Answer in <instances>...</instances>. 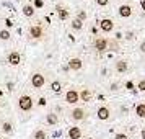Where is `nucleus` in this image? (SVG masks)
<instances>
[{
  "instance_id": "obj_1",
  "label": "nucleus",
  "mask_w": 145,
  "mask_h": 139,
  "mask_svg": "<svg viewBox=\"0 0 145 139\" xmlns=\"http://www.w3.org/2000/svg\"><path fill=\"white\" fill-rule=\"evenodd\" d=\"M16 105H18V110L23 113H29L31 110L34 108V100L31 95H28V93H21L18 100H16Z\"/></svg>"
},
{
  "instance_id": "obj_2",
  "label": "nucleus",
  "mask_w": 145,
  "mask_h": 139,
  "mask_svg": "<svg viewBox=\"0 0 145 139\" xmlns=\"http://www.w3.org/2000/svg\"><path fill=\"white\" fill-rule=\"evenodd\" d=\"M29 84L36 90L42 88V87L46 85V74L42 72V70H33L31 75H29Z\"/></svg>"
},
{
  "instance_id": "obj_3",
  "label": "nucleus",
  "mask_w": 145,
  "mask_h": 139,
  "mask_svg": "<svg viewBox=\"0 0 145 139\" xmlns=\"http://www.w3.org/2000/svg\"><path fill=\"white\" fill-rule=\"evenodd\" d=\"M28 36H29V40H33V41L44 40V36H46L44 26H42L41 23H34V25H31V26L28 28Z\"/></svg>"
},
{
  "instance_id": "obj_4",
  "label": "nucleus",
  "mask_w": 145,
  "mask_h": 139,
  "mask_svg": "<svg viewBox=\"0 0 145 139\" xmlns=\"http://www.w3.org/2000/svg\"><path fill=\"white\" fill-rule=\"evenodd\" d=\"M7 62H8V66H12V67L20 66V64H21V54H20V51L12 49V51L7 54Z\"/></svg>"
},
{
  "instance_id": "obj_5",
  "label": "nucleus",
  "mask_w": 145,
  "mask_h": 139,
  "mask_svg": "<svg viewBox=\"0 0 145 139\" xmlns=\"http://www.w3.org/2000/svg\"><path fill=\"white\" fill-rule=\"evenodd\" d=\"M70 118L73 121H83L86 118V110L82 108V106H75V108H72V111H70Z\"/></svg>"
},
{
  "instance_id": "obj_6",
  "label": "nucleus",
  "mask_w": 145,
  "mask_h": 139,
  "mask_svg": "<svg viewBox=\"0 0 145 139\" xmlns=\"http://www.w3.org/2000/svg\"><path fill=\"white\" fill-rule=\"evenodd\" d=\"M65 101L69 105H77L80 101V97H78V90L75 88H69L65 92Z\"/></svg>"
},
{
  "instance_id": "obj_7",
  "label": "nucleus",
  "mask_w": 145,
  "mask_h": 139,
  "mask_svg": "<svg viewBox=\"0 0 145 139\" xmlns=\"http://www.w3.org/2000/svg\"><path fill=\"white\" fill-rule=\"evenodd\" d=\"M93 47H95L98 53H105L106 49L109 47V41L106 40V38H103V36H101V38H96L95 43H93Z\"/></svg>"
},
{
  "instance_id": "obj_8",
  "label": "nucleus",
  "mask_w": 145,
  "mask_h": 139,
  "mask_svg": "<svg viewBox=\"0 0 145 139\" xmlns=\"http://www.w3.org/2000/svg\"><path fill=\"white\" fill-rule=\"evenodd\" d=\"M0 131L3 132V134H7V136L13 134V132H15V126H13V123H12L10 119H3V121L0 123Z\"/></svg>"
},
{
  "instance_id": "obj_9",
  "label": "nucleus",
  "mask_w": 145,
  "mask_h": 139,
  "mask_svg": "<svg viewBox=\"0 0 145 139\" xmlns=\"http://www.w3.org/2000/svg\"><path fill=\"white\" fill-rule=\"evenodd\" d=\"M82 67H83V61L80 59V57H72V59L69 61V64H67V69L75 70V72L82 70Z\"/></svg>"
},
{
  "instance_id": "obj_10",
  "label": "nucleus",
  "mask_w": 145,
  "mask_h": 139,
  "mask_svg": "<svg viewBox=\"0 0 145 139\" xmlns=\"http://www.w3.org/2000/svg\"><path fill=\"white\" fill-rule=\"evenodd\" d=\"M96 116L101 121H108V119L111 118V110L108 106H99L98 110H96Z\"/></svg>"
},
{
  "instance_id": "obj_11",
  "label": "nucleus",
  "mask_w": 145,
  "mask_h": 139,
  "mask_svg": "<svg viewBox=\"0 0 145 139\" xmlns=\"http://www.w3.org/2000/svg\"><path fill=\"white\" fill-rule=\"evenodd\" d=\"M67 136H69V139H82L83 131H82V128H78V126H70L69 131H67Z\"/></svg>"
},
{
  "instance_id": "obj_12",
  "label": "nucleus",
  "mask_w": 145,
  "mask_h": 139,
  "mask_svg": "<svg viewBox=\"0 0 145 139\" xmlns=\"http://www.w3.org/2000/svg\"><path fill=\"white\" fill-rule=\"evenodd\" d=\"M99 28H101V31H105V33H111L112 30H114V21L111 18H105V20L99 21Z\"/></svg>"
},
{
  "instance_id": "obj_13",
  "label": "nucleus",
  "mask_w": 145,
  "mask_h": 139,
  "mask_svg": "<svg viewBox=\"0 0 145 139\" xmlns=\"http://www.w3.org/2000/svg\"><path fill=\"white\" fill-rule=\"evenodd\" d=\"M21 13L25 15L26 18H33L34 15H36V10L31 3H23V7H21Z\"/></svg>"
},
{
  "instance_id": "obj_14",
  "label": "nucleus",
  "mask_w": 145,
  "mask_h": 139,
  "mask_svg": "<svg viewBox=\"0 0 145 139\" xmlns=\"http://www.w3.org/2000/svg\"><path fill=\"white\" fill-rule=\"evenodd\" d=\"M56 12H57V16H59V20H62V21L67 20V18L70 16V12H69L65 7H62V5H57V7H56Z\"/></svg>"
},
{
  "instance_id": "obj_15",
  "label": "nucleus",
  "mask_w": 145,
  "mask_h": 139,
  "mask_svg": "<svg viewBox=\"0 0 145 139\" xmlns=\"http://www.w3.org/2000/svg\"><path fill=\"white\" fill-rule=\"evenodd\" d=\"M119 16H122V18H129L132 15V8H131V5H121L119 7Z\"/></svg>"
},
{
  "instance_id": "obj_16",
  "label": "nucleus",
  "mask_w": 145,
  "mask_h": 139,
  "mask_svg": "<svg viewBox=\"0 0 145 139\" xmlns=\"http://www.w3.org/2000/svg\"><path fill=\"white\" fill-rule=\"evenodd\" d=\"M46 123L49 126H56V125H59V116L56 115V113H47L46 115Z\"/></svg>"
},
{
  "instance_id": "obj_17",
  "label": "nucleus",
  "mask_w": 145,
  "mask_h": 139,
  "mask_svg": "<svg viewBox=\"0 0 145 139\" xmlns=\"http://www.w3.org/2000/svg\"><path fill=\"white\" fill-rule=\"evenodd\" d=\"M31 139H47V132L42 128H36L31 134Z\"/></svg>"
},
{
  "instance_id": "obj_18",
  "label": "nucleus",
  "mask_w": 145,
  "mask_h": 139,
  "mask_svg": "<svg viewBox=\"0 0 145 139\" xmlns=\"http://www.w3.org/2000/svg\"><path fill=\"white\" fill-rule=\"evenodd\" d=\"M78 97H80L82 101H90V100H91V92H90L88 88H82L78 92Z\"/></svg>"
},
{
  "instance_id": "obj_19",
  "label": "nucleus",
  "mask_w": 145,
  "mask_h": 139,
  "mask_svg": "<svg viewBox=\"0 0 145 139\" xmlns=\"http://www.w3.org/2000/svg\"><path fill=\"white\" fill-rule=\"evenodd\" d=\"M51 90H52L54 93H60L62 92V82H60V80H52V82H51Z\"/></svg>"
},
{
  "instance_id": "obj_20",
  "label": "nucleus",
  "mask_w": 145,
  "mask_h": 139,
  "mask_svg": "<svg viewBox=\"0 0 145 139\" xmlns=\"http://www.w3.org/2000/svg\"><path fill=\"white\" fill-rule=\"evenodd\" d=\"M127 61H124V59H121V61H118V62H116V70H118V72H125V70H127Z\"/></svg>"
},
{
  "instance_id": "obj_21",
  "label": "nucleus",
  "mask_w": 145,
  "mask_h": 139,
  "mask_svg": "<svg viewBox=\"0 0 145 139\" xmlns=\"http://www.w3.org/2000/svg\"><path fill=\"white\" fill-rule=\"evenodd\" d=\"M70 26H72V30H75V31H80V30L83 28V21H80L78 18H73L72 23H70Z\"/></svg>"
},
{
  "instance_id": "obj_22",
  "label": "nucleus",
  "mask_w": 145,
  "mask_h": 139,
  "mask_svg": "<svg viewBox=\"0 0 145 139\" xmlns=\"http://www.w3.org/2000/svg\"><path fill=\"white\" fill-rule=\"evenodd\" d=\"M135 115L138 118H145V103H140L135 106Z\"/></svg>"
},
{
  "instance_id": "obj_23",
  "label": "nucleus",
  "mask_w": 145,
  "mask_h": 139,
  "mask_svg": "<svg viewBox=\"0 0 145 139\" xmlns=\"http://www.w3.org/2000/svg\"><path fill=\"white\" fill-rule=\"evenodd\" d=\"M10 38H12L10 30H0V40H2V41H8Z\"/></svg>"
},
{
  "instance_id": "obj_24",
  "label": "nucleus",
  "mask_w": 145,
  "mask_h": 139,
  "mask_svg": "<svg viewBox=\"0 0 145 139\" xmlns=\"http://www.w3.org/2000/svg\"><path fill=\"white\" fill-rule=\"evenodd\" d=\"M34 7V10H39V8L44 7V0H33V3H31Z\"/></svg>"
},
{
  "instance_id": "obj_25",
  "label": "nucleus",
  "mask_w": 145,
  "mask_h": 139,
  "mask_svg": "<svg viewBox=\"0 0 145 139\" xmlns=\"http://www.w3.org/2000/svg\"><path fill=\"white\" fill-rule=\"evenodd\" d=\"M77 18H78L80 21H85L86 20V13L85 12H78V13H77Z\"/></svg>"
},
{
  "instance_id": "obj_26",
  "label": "nucleus",
  "mask_w": 145,
  "mask_h": 139,
  "mask_svg": "<svg viewBox=\"0 0 145 139\" xmlns=\"http://www.w3.org/2000/svg\"><path fill=\"white\" fill-rule=\"evenodd\" d=\"M137 88H138V90H142V92H145V79H142L140 82H138Z\"/></svg>"
},
{
  "instance_id": "obj_27",
  "label": "nucleus",
  "mask_w": 145,
  "mask_h": 139,
  "mask_svg": "<svg viewBox=\"0 0 145 139\" xmlns=\"http://www.w3.org/2000/svg\"><path fill=\"white\" fill-rule=\"evenodd\" d=\"M96 3H98L99 7H106L109 3V0H96Z\"/></svg>"
},
{
  "instance_id": "obj_28",
  "label": "nucleus",
  "mask_w": 145,
  "mask_h": 139,
  "mask_svg": "<svg viewBox=\"0 0 145 139\" xmlns=\"http://www.w3.org/2000/svg\"><path fill=\"white\" fill-rule=\"evenodd\" d=\"M114 139H127V134H124V132H118V134L114 136Z\"/></svg>"
},
{
  "instance_id": "obj_29",
  "label": "nucleus",
  "mask_w": 145,
  "mask_h": 139,
  "mask_svg": "<svg viewBox=\"0 0 145 139\" xmlns=\"http://www.w3.org/2000/svg\"><path fill=\"white\" fill-rule=\"evenodd\" d=\"M7 88H8V92H13L15 90V84L13 82H7Z\"/></svg>"
},
{
  "instance_id": "obj_30",
  "label": "nucleus",
  "mask_w": 145,
  "mask_h": 139,
  "mask_svg": "<svg viewBox=\"0 0 145 139\" xmlns=\"http://www.w3.org/2000/svg\"><path fill=\"white\" fill-rule=\"evenodd\" d=\"M125 87H127L129 90H134V84H132V82H127V84H125Z\"/></svg>"
},
{
  "instance_id": "obj_31",
  "label": "nucleus",
  "mask_w": 145,
  "mask_h": 139,
  "mask_svg": "<svg viewBox=\"0 0 145 139\" xmlns=\"http://www.w3.org/2000/svg\"><path fill=\"white\" fill-rule=\"evenodd\" d=\"M5 23H7V26H8V28H10V26H13V23H12V20H8V18L5 20Z\"/></svg>"
},
{
  "instance_id": "obj_32",
  "label": "nucleus",
  "mask_w": 145,
  "mask_h": 139,
  "mask_svg": "<svg viewBox=\"0 0 145 139\" xmlns=\"http://www.w3.org/2000/svg\"><path fill=\"white\" fill-rule=\"evenodd\" d=\"M140 51H142V53H145V41L140 44Z\"/></svg>"
},
{
  "instance_id": "obj_33",
  "label": "nucleus",
  "mask_w": 145,
  "mask_h": 139,
  "mask_svg": "<svg viewBox=\"0 0 145 139\" xmlns=\"http://www.w3.org/2000/svg\"><path fill=\"white\" fill-rule=\"evenodd\" d=\"M111 90H112V92H114V90H118V84H112V85H111Z\"/></svg>"
},
{
  "instance_id": "obj_34",
  "label": "nucleus",
  "mask_w": 145,
  "mask_h": 139,
  "mask_svg": "<svg viewBox=\"0 0 145 139\" xmlns=\"http://www.w3.org/2000/svg\"><path fill=\"white\" fill-rule=\"evenodd\" d=\"M125 38H127V40H132L134 36H132V33H131V31H129V33H127V36H125Z\"/></svg>"
},
{
  "instance_id": "obj_35",
  "label": "nucleus",
  "mask_w": 145,
  "mask_h": 139,
  "mask_svg": "<svg viewBox=\"0 0 145 139\" xmlns=\"http://www.w3.org/2000/svg\"><path fill=\"white\" fill-rule=\"evenodd\" d=\"M140 5H142V10L145 12V0H142V2H140Z\"/></svg>"
},
{
  "instance_id": "obj_36",
  "label": "nucleus",
  "mask_w": 145,
  "mask_h": 139,
  "mask_svg": "<svg viewBox=\"0 0 145 139\" xmlns=\"http://www.w3.org/2000/svg\"><path fill=\"white\" fill-rule=\"evenodd\" d=\"M142 139H145V129H142Z\"/></svg>"
},
{
  "instance_id": "obj_37",
  "label": "nucleus",
  "mask_w": 145,
  "mask_h": 139,
  "mask_svg": "<svg viewBox=\"0 0 145 139\" xmlns=\"http://www.w3.org/2000/svg\"><path fill=\"white\" fill-rule=\"evenodd\" d=\"M88 139H93V138H88Z\"/></svg>"
},
{
  "instance_id": "obj_38",
  "label": "nucleus",
  "mask_w": 145,
  "mask_h": 139,
  "mask_svg": "<svg viewBox=\"0 0 145 139\" xmlns=\"http://www.w3.org/2000/svg\"><path fill=\"white\" fill-rule=\"evenodd\" d=\"M0 139H2V138H0Z\"/></svg>"
}]
</instances>
